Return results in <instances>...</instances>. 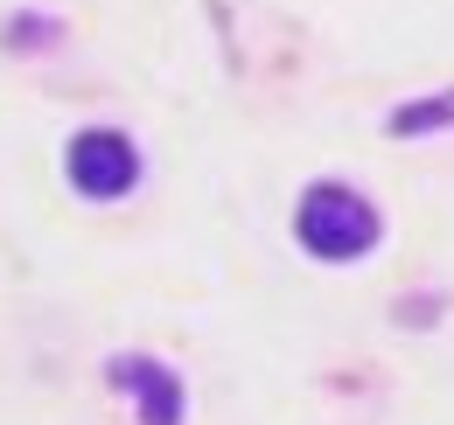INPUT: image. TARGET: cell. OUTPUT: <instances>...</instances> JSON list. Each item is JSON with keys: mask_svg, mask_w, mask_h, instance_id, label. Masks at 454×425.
Returning a JSON list of instances; mask_svg holds the SVG:
<instances>
[{"mask_svg": "<svg viewBox=\"0 0 454 425\" xmlns=\"http://www.w3.org/2000/svg\"><path fill=\"white\" fill-rule=\"evenodd\" d=\"M113 376L140 398V425H175L182 419V390H175V376L161 363H140V356H119Z\"/></svg>", "mask_w": 454, "mask_h": 425, "instance_id": "obj_3", "label": "cell"}, {"mask_svg": "<svg viewBox=\"0 0 454 425\" xmlns=\"http://www.w3.org/2000/svg\"><path fill=\"white\" fill-rule=\"evenodd\" d=\"M454 119V98H434V105H405L392 112V133H419V126H448Z\"/></svg>", "mask_w": 454, "mask_h": 425, "instance_id": "obj_4", "label": "cell"}, {"mask_svg": "<svg viewBox=\"0 0 454 425\" xmlns=\"http://www.w3.org/2000/svg\"><path fill=\"white\" fill-rule=\"evenodd\" d=\"M301 244L315 259H356L378 244V216L349 189H308L301 196Z\"/></svg>", "mask_w": 454, "mask_h": 425, "instance_id": "obj_1", "label": "cell"}, {"mask_svg": "<svg viewBox=\"0 0 454 425\" xmlns=\"http://www.w3.org/2000/svg\"><path fill=\"white\" fill-rule=\"evenodd\" d=\"M63 160H70V182H77L84 196H126L133 174H140V160H133V147H126L119 133H77Z\"/></svg>", "mask_w": 454, "mask_h": 425, "instance_id": "obj_2", "label": "cell"}]
</instances>
